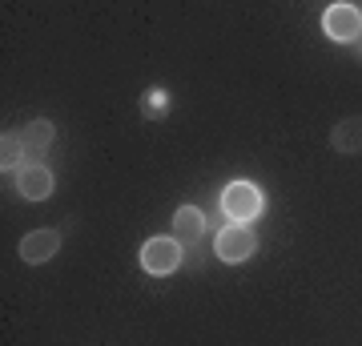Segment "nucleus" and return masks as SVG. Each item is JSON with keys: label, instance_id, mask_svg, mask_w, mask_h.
<instances>
[{"label": "nucleus", "instance_id": "1", "mask_svg": "<svg viewBox=\"0 0 362 346\" xmlns=\"http://www.w3.org/2000/svg\"><path fill=\"white\" fill-rule=\"evenodd\" d=\"M262 209H266V193L254 185V181H230L226 190H221V214L238 226H250V221L258 218Z\"/></svg>", "mask_w": 362, "mask_h": 346}, {"label": "nucleus", "instance_id": "2", "mask_svg": "<svg viewBox=\"0 0 362 346\" xmlns=\"http://www.w3.org/2000/svg\"><path fill=\"white\" fill-rule=\"evenodd\" d=\"M181 258H185V246H181L177 238H149V242L141 246V270L153 274V278L177 274Z\"/></svg>", "mask_w": 362, "mask_h": 346}, {"label": "nucleus", "instance_id": "3", "mask_svg": "<svg viewBox=\"0 0 362 346\" xmlns=\"http://www.w3.org/2000/svg\"><path fill=\"white\" fill-rule=\"evenodd\" d=\"M214 250H218L221 262L238 266V262L254 258V250H258V233L250 230V226H238V221H230V226H221V230H218V238H214Z\"/></svg>", "mask_w": 362, "mask_h": 346}, {"label": "nucleus", "instance_id": "4", "mask_svg": "<svg viewBox=\"0 0 362 346\" xmlns=\"http://www.w3.org/2000/svg\"><path fill=\"white\" fill-rule=\"evenodd\" d=\"M322 33L338 45H354L362 40V8L358 4H330L322 13Z\"/></svg>", "mask_w": 362, "mask_h": 346}, {"label": "nucleus", "instance_id": "5", "mask_svg": "<svg viewBox=\"0 0 362 346\" xmlns=\"http://www.w3.org/2000/svg\"><path fill=\"white\" fill-rule=\"evenodd\" d=\"M52 190H57V178H52V169L40 166V161H28V166L16 173V193H21L25 202H45V197H52Z\"/></svg>", "mask_w": 362, "mask_h": 346}, {"label": "nucleus", "instance_id": "6", "mask_svg": "<svg viewBox=\"0 0 362 346\" xmlns=\"http://www.w3.org/2000/svg\"><path fill=\"white\" fill-rule=\"evenodd\" d=\"M57 250H61V233L57 230H33V233L21 238V246H16L21 262H28V266H40V262L57 258Z\"/></svg>", "mask_w": 362, "mask_h": 346}, {"label": "nucleus", "instance_id": "7", "mask_svg": "<svg viewBox=\"0 0 362 346\" xmlns=\"http://www.w3.org/2000/svg\"><path fill=\"white\" fill-rule=\"evenodd\" d=\"M202 233H206V214L197 205H181L177 214H173V238L181 246H197Z\"/></svg>", "mask_w": 362, "mask_h": 346}, {"label": "nucleus", "instance_id": "8", "mask_svg": "<svg viewBox=\"0 0 362 346\" xmlns=\"http://www.w3.org/2000/svg\"><path fill=\"white\" fill-rule=\"evenodd\" d=\"M330 149L346 157L362 154V117H346V121H338L330 129Z\"/></svg>", "mask_w": 362, "mask_h": 346}, {"label": "nucleus", "instance_id": "9", "mask_svg": "<svg viewBox=\"0 0 362 346\" xmlns=\"http://www.w3.org/2000/svg\"><path fill=\"white\" fill-rule=\"evenodd\" d=\"M21 137H25L28 157H33V154H45V149L52 145V137H57V125H52L49 117H37V121H28V125L21 129Z\"/></svg>", "mask_w": 362, "mask_h": 346}, {"label": "nucleus", "instance_id": "10", "mask_svg": "<svg viewBox=\"0 0 362 346\" xmlns=\"http://www.w3.org/2000/svg\"><path fill=\"white\" fill-rule=\"evenodd\" d=\"M0 166H4V173H8V169H16V173H21V169L28 166V149H25V137H21V129L0 137Z\"/></svg>", "mask_w": 362, "mask_h": 346}, {"label": "nucleus", "instance_id": "11", "mask_svg": "<svg viewBox=\"0 0 362 346\" xmlns=\"http://www.w3.org/2000/svg\"><path fill=\"white\" fill-rule=\"evenodd\" d=\"M358 57H362V49H358Z\"/></svg>", "mask_w": 362, "mask_h": 346}]
</instances>
